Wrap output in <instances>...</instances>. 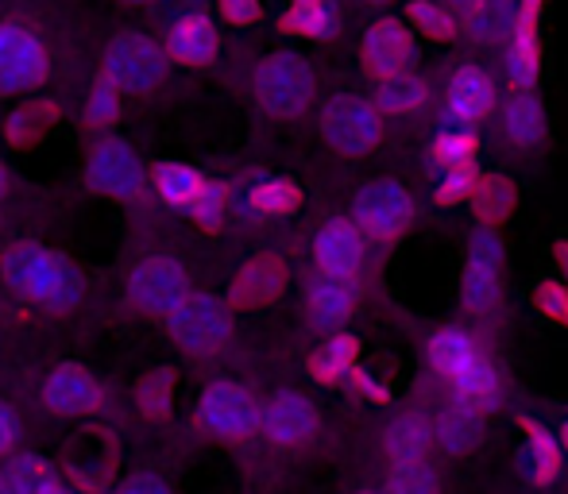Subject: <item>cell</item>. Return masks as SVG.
<instances>
[{"instance_id":"obj_1","label":"cell","mask_w":568,"mask_h":494,"mask_svg":"<svg viewBox=\"0 0 568 494\" xmlns=\"http://www.w3.org/2000/svg\"><path fill=\"white\" fill-rule=\"evenodd\" d=\"M0 275L20 298L36 301V306L62 313L82 298V278L62 255L47 251L43 244H16L0 259Z\"/></svg>"},{"instance_id":"obj_2","label":"cell","mask_w":568,"mask_h":494,"mask_svg":"<svg viewBox=\"0 0 568 494\" xmlns=\"http://www.w3.org/2000/svg\"><path fill=\"white\" fill-rule=\"evenodd\" d=\"M255 101L267 116L275 121H298L310 113L317 93V74L298 51H271L267 59L255 66L252 78Z\"/></svg>"},{"instance_id":"obj_3","label":"cell","mask_w":568,"mask_h":494,"mask_svg":"<svg viewBox=\"0 0 568 494\" xmlns=\"http://www.w3.org/2000/svg\"><path fill=\"white\" fill-rule=\"evenodd\" d=\"M414 197L398 178H372L352 197V220L367 240L395 244L414 228Z\"/></svg>"},{"instance_id":"obj_4","label":"cell","mask_w":568,"mask_h":494,"mask_svg":"<svg viewBox=\"0 0 568 494\" xmlns=\"http://www.w3.org/2000/svg\"><path fill=\"white\" fill-rule=\"evenodd\" d=\"M197 421L210 436L229 444H244L263 433V402L240 382H210L197 398Z\"/></svg>"},{"instance_id":"obj_5","label":"cell","mask_w":568,"mask_h":494,"mask_svg":"<svg viewBox=\"0 0 568 494\" xmlns=\"http://www.w3.org/2000/svg\"><path fill=\"white\" fill-rule=\"evenodd\" d=\"M503 301V236L476 228L468 236V259L460 275V306L471 317H491Z\"/></svg>"},{"instance_id":"obj_6","label":"cell","mask_w":568,"mask_h":494,"mask_svg":"<svg viewBox=\"0 0 568 494\" xmlns=\"http://www.w3.org/2000/svg\"><path fill=\"white\" fill-rule=\"evenodd\" d=\"M322 140L344 158H364L383 143V116L367 97H333L322 109Z\"/></svg>"},{"instance_id":"obj_7","label":"cell","mask_w":568,"mask_h":494,"mask_svg":"<svg viewBox=\"0 0 568 494\" xmlns=\"http://www.w3.org/2000/svg\"><path fill=\"white\" fill-rule=\"evenodd\" d=\"M359 62L372 74V82H390V78L418 74V39L414 28L398 16H379L364 28L359 39Z\"/></svg>"},{"instance_id":"obj_8","label":"cell","mask_w":568,"mask_h":494,"mask_svg":"<svg viewBox=\"0 0 568 494\" xmlns=\"http://www.w3.org/2000/svg\"><path fill=\"white\" fill-rule=\"evenodd\" d=\"M190 275L171 255H151L128 278V298L140 313L151 317H174L190 301Z\"/></svg>"},{"instance_id":"obj_9","label":"cell","mask_w":568,"mask_h":494,"mask_svg":"<svg viewBox=\"0 0 568 494\" xmlns=\"http://www.w3.org/2000/svg\"><path fill=\"white\" fill-rule=\"evenodd\" d=\"M166 329L190 356H217L232 340V313L213 294H190V301L174 317H166Z\"/></svg>"},{"instance_id":"obj_10","label":"cell","mask_w":568,"mask_h":494,"mask_svg":"<svg viewBox=\"0 0 568 494\" xmlns=\"http://www.w3.org/2000/svg\"><path fill=\"white\" fill-rule=\"evenodd\" d=\"M166 78V51L148 35H116L105 51V82L116 93H151Z\"/></svg>"},{"instance_id":"obj_11","label":"cell","mask_w":568,"mask_h":494,"mask_svg":"<svg viewBox=\"0 0 568 494\" xmlns=\"http://www.w3.org/2000/svg\"><path fill=\"white\" fill-rule=\"evenodd\" d=\"M499 113V82L476 62H460L445 85V121L456 127H476Z\"/></svg>"},{"instance_id":"obj_12","label":"cell","mask_w":568,"mask_h":494,"mask_svg":"<svg viewBox=\"0 0 568 494\" xmlns=\"http://www.w3.org/2000/svg\"><path fill=\"white\" fill-rule=\"evenodd\" d=\"M322 433V413L298 390H278L263 402V436L275 449H306L314 436Z\"/></svg>"},{"instance_id":"obj_13","label":"cell","mask_w":568,"mask_h":494,"mask_svg":"<svg viewBox=\"0 0 568 494\" xmlns=\"http://www.w3.org/2000/svg\"><path fill=\"white\" fill-rule=\"evenodd\" d=\"M47 51L23 23H0V93H28L43 85Z\"/></svg>"},{"instance_id":"obj_14","label":"cell","mask_w":568,"mask_h":494,"mask_svg":"<svg viewBox=\"0 0 568 494\" xmlns=\"http://www.w3.org/2000/svg\"><path fill=\"white\" fill-rule=\"evenodd\" d=\"M85 174H90V186L98 189V194L116 197V202H132V197L143 194L140 158H135L132 147H128L124 140H116V135H105V140L93 143Z\"/></svg>"},{"instance_id":"obj_15","label":"cell","mask_w":568,"mask_h":494,"mask_svg":"<svg viewBox=\"0 0 568 494\" xmlns=\"http://www.w3.org/2000/svg\"><path fill=\"white\" fill-rule=\"evenodd\" d=\"M314 263L322 270V278L352 282L367 263V236L356 228V220H344V217L325 220L314 236Z\"/></svg>"},{"instance_id":"obj_16","label":"cell","mask_w":568,"mask_h":494,"mask_svg":"<svg viewBox=\"0 0 568 494\" xmlns=\"http://www.w3.org/2000/svg\"><path fill=\"white\" fill-rule=\"evenodd\" d=\"M541 4H546V0H518V8H515V28H510V39H507V82L515 85V90H534V85H538Z\"/></svg>"},{"instance_id":"obj_17","label":"cell","mask_w":568,"mask_h":494,"mask_svg":"<svg viewBox=\"0 0 568 494\" xmlns=\"http://www.w3.org/2000/svg\"><path fill=\"white\" fill-rule=\"evenodd\" d=\"M499 135L507 147L534 155V151L546 147L549 140V116L546 105L534 90H515L499 109Z\"/></svg>"},{"instance_id":"obj_18","label":"cell","mask_w":568,"mask_h":494,"mask_svg":"<svg viewBox=\"0 0 568 494\" xmlns=\"http://www.w3.org/2000/svg\"><path fill=\"white\" fill-rule=\"evenodd\" d=\"M43 402L47 410L62 413V418H85V413H98L105 394H101V382L93 379L85 368H74V363H62L47 374L43 382Z\"/></svg>"},{"instance_id":"obj_19","label":"cell","mask_w":568,"mask_h":494,"mask_svg":"<svg viewBox=\"0 0 568 494\" xmlns=\"http://www.w3.org/2000/svg\"><path fill=\"white\" fill-rule=\"evenodd\" d=\"M518 429L526 433L523 449H518V475H523L530 487H549V483L561 475V460H565V449H561V436L549 433L541 421L526 418L518 413Z\"/></svg>"},{"instance_id":"obj_20","label":"cell","mask_w":568,"mask_h":494,"mask_svg":"<svg viewBox=\"0 0 568 494\" xmlns=\"http://www.w3.org/2000/svg\"><path fill=\"white\" fill-rule=\"evenodd\" d=\"M437 449L434 436V421L422 410H403L387 421L383 429V456L395 467H410V464H426L429 452Z\"/></svg>"},{"instance_id":"obj_21","label":"cell","mask_w":568,"mask_h":494,"mask_svg":"<svg viewBox=\"0 0 568 494\" xmlns=\"http://www.w3.org/2000/svg\"><path fill=\"white\" fill-rule=\"evenodd\" d=\"M456 402H468L476 405L479 413L484 410H495L503 398V374L495 368V360L484 352V348H476V352L468 356V360L456 368V374L449 379Z\"/></svg>"},{"instance_id":"obj_22","label":"cell","mask_w":568,"mask_h":494,"mask_svg":"<svg viewBox=\"0 0 568 494\" xmlns=\"http://www.w3.org/2000/svg\"><path fill=\"white\" fill-rule=\"evenodd\" d=\"M217 28H213L210 16L202 12H190L182 20L171 23L166 31V54L174 62H186V66H205V62L217 54Z\"/></svg>"},{"instance_id":"obj_23","label":"cell","mask_w":568,"mask_h":494,"mask_svg":"<svg viewBox=\"0 0 568 494\" xmlns=\"http://www.w3.org/2000/svg\"><path fill=\"white\" fill-rule=\"evenodd\" d=\"M434 436L445 456H468V452L479 449V441H484V413L468 402L445 405L434 418Z\"/></svg>"},{"instance_id":"obj_24","label":"cell","mask_w":568,"mask_h":494,"mask_svg":"<svg viewBox=\"0 0 568 494\" xmlns=\"http://www.w3.org/2000/svg\"><path fill=\"white\" fill-rule=\"evenodd\" d=\"M356 286L337 282V278H317L306 290V313L310 325L317 329H341L352 313H356Z\"/></svg>"},{"instance_id":"obj_25","label":"cell","mask_w":568,"mask_h":494,"mask_svg":"<svg viewBox=\"0 0 568 494\" xmlns=\"http://www.w3.org/2000/svg\"><path fill=\"white\" fill-rule=\"evenodd\" d=\"M471 213H476L479 228H495L499 233L518 209V186L503 174H479L476 194H471Z\"/></svg>"},{"instance_id":"obj_26","label":"cell","mask_w":568,"mask_h":494,"mask_svg":"<svg viewBox=\"0 0 568 494\" xmlns=\"http://www.w3.org/2000/svg\"><path fill=\"white\" fill-rule=\"evenodd\" d=\"M278 28L302 39H333L341 31V8L333 0H291Z\"/></svg>"},{"instance_id":"obj_27","label":"cell","mask_w":568,"mask_h":494,"mask_svg":"<svg viewBox=\"0 0 568 494\" xmlns=\"http://www.w3.org/2000/svg\"><path fill=\"white\" fill-rule=\"evenodd\" d=\"M429 82L422 74H403L390 78V82H375L372 105L379 109V116H418L429 105Z\"/></svg>"},{"instance_id":"obj_28","label":"cell","mask_w":568,"mask_h":494,"mask_svg":"<svg viewBox=\"0 0 568 494\" xmlns=\"http://www.w3.org/2000/svg\"><path fill=\"white\" fill-rule=\"evenodd\" d=\"M476 348H479V340L471 337L468 329H460V325H442V329H434L426 340V363L437 379L449 382L456 368H460Z\"/></svg>"},{"instance_id":"obj_29","label":"cell","mask_w":568,"mask_h":494,"mask_svg":"<svg viewBox=\"0 0 568 494\" xmlns=\"http://www.w3.org/2000/svg\"><path fill=\"white\" fill-rule=\"evenodd\" d=\"M359 368V340L352 332H337L329 337L314 356H310V374L325 387H341L348 382V374Z\"/></svg>"},{"instance_id":"obj_30","label":"cell","mask_w":568,"mask_h":494,"mask_svg":"<svg viewBox=\"0 0 568 494\" xmlns=\"http://www.w3.org/2000/svg\"><path fill=\"white\" fill-rule=\"evenodd\" d=\"M476 155H479V132L476 127L449 124L429 140V163H434L442 174L468 171V166H476Z\"/></svg>"},{"instance_id":"obj_31","label":"cell","mask_w":568,"mask_h":494,"mask_svg":"<svg viewBox=\"0 0 568 494\" xmlns=\"http://www.w3.org/2000/svg\"><path fill=\"white\" fill-rule=\"evenodd\" d=\"M406 23L434 43H453L460 35V20L445 8V0H406Z\"/></svg>"},{"instance_id":"obj_32","label":"cell","mask_w":568,"mask_h":494,"mask_svg":"<svg viewBox=\"0 0 568 494\" xmlns=\"http://www.w3.org/2000/svg\"><path fill=\"white\" fill-rule=\"evenodd\" d=\"M54 467L39 456H16L0 467V494H47L54 480Z\"/></svg>"},{"instance_id":"obj_33","label":"cell","mask_w":568,"mask_h":494,"mask_svg":"<svg viewBox=\"0 0 568 494\" xmlns=\"http://www.w3.org/2000/svg\"><path fill=\"white\" fill-rule=\"evenodd\" d=\"M155 189L166 205H174V209H190V205L197 202V194L205 189V178L194 171V166L159 163L155 166Z\"/></svg>"},{"instance_id":"obj_34","label":"cell","mask_w":568,"mask_h":494,"mask_svg":"<svg viewBox=\"0 0 568 494\" xmlns=\"http://www.w3.org/2000/svg\"><path fill=\"white\" fill-rule=\"evenodd\" d=\"M283 278H286V270H283V263H278V259L252 263V267H247L244 275H240V282H236V301H240V306H255V301L275 298V294L283 290Z\"/></svg>"},{"instance_id":"obj_35","label":"cell","mask_w":568,"mask_h":494,"mask_svg":"<svg viewBox=\"0 0 568 494\" xmlns=\"http://www.w3.org/2000/svg\"><path fill=\"white\" fill-rule=\"evenodd\" d=\"M515 8L518 0H491L476 20L464 23V35L471 43H503V39H510V28H515Z\"/></svg>"},{"instance_id":"obj_36","label":"cell","mask_w":568,"mask_h":494,"mask_svg":"<svg viewBox=\"0 0 568 494\" xmlns=\"http://www.w3.org/2000/svg\"><path fill=\"white\" fill-rule=\"evenodd\" d=\"M247 202H252V209L263 213V217H286V213H294L302 205V189L286 178H263L252 186Z\"/></svg>"},{"instance_id":"obj_37","label":"cell","mask_w":568,"mask_h":494,"mask_svg":"<svg viewBox=\"0 0 568 494\" xmlns=\"http://www.w3.org/2000/svg\"><path fill=\"white\" fill-rule=\"evenodd\" d=\"M530 306L538 309L546 321L565 325L568 329V282L565 278H541V282H534Z\"/></svg>"},{"instance_id":"obj_38","label":"cell","mask_w":568,"mask_h":494,"mask_svg":"<svg viewBox=\"0 0 568 494\" xmlns=\"http://www.w3.org/2000/svg\"><path fill=\"white\" fill-rule=\"evenodd\" d=\"M387 494H442V475L429 464L395 467L387 480Z\"/></svg>"},{"instance_id":"obj_39","label":"cell","mask_w":568,"mask_h":494,"mask_svg":"<svg viewBox=\"0 0 568 494\" xmlns=\"http://www.w3.org/2000/svg\"><path fill=\"white\" fill-rule=\"evenodd\" d=\"M476 182H479V171H476V166H468V171H449V174H442V178H437V186H434V202H437V205H445V209L471 202V194H476Z\"/></svg>"},{"instance_id":"obj_40","label":"cell","mask_w":568,"mask_h":494,"mask_svg":"<svg viewBox=\"0 0 568 494\" xmlns=\"http://www.w3.org/2000/svg\"><path fill=\"white\" fill-rule=\"evenodd\" d=\"M225 202H229V189L221 186V182H205L197 202L190 205V217H194L202 228H210V233H217L221 220H225Z\"/></svg>"},{"instance_id":"obj_41","label":"cell","mask_w":568,"mask_h":494,"mask_svg":"<svg viewBox=\"0 0 568 494\" xmlns=\"http://www.w3.org/2000/svg\"><path fill=\"white\" fill-rule=\"evenodd\" d=\"M348 387H352V394H359L364 402H390V390H387V382L379 379L375 371H367V368H356L348 374Z\"/></svg>"},{"instance_id":"obj_42","label":"cell","mask_w":568,"mask_h":494,"mask_svg":"<svg viewBox=\"0 0 568 494\" xmlns=\"http://www.w3.org/2000/svg\"><path fill=\"white\" fill-rule=\"evenodd\" d=\"M85 116H90L93 124H109L116 116V90L109 82L98 85V93H93L90 109H85Z\"/></svg>"},{"instance_id":"obj_43","label":"cell","mask_w":568,"mask_h":494,"mask_svg":"<svg viewBox=\"0 0 568 494\" xmlns=\"http://www.w3.org/2000/svg\"><path fill=\"white\" fill-rule=\"evenodd\" d=\"M221 8H225V20L240 23V28L260 20V0H221Z\"/></svg>"},{"instance_id":"obj_44","label":"cell","mask_w":568,"mask_h":494,"mask_svg":"<svg viewBox=\"0 0 568 494\" xmlns=\"http://www.w3.org/2000/svg\"><path fill=\"white\" fill-rule=\"evenodd\" d=\"M16 441H20V418L12 413V405L0 402V456H8Z\"/></svg>"},{"instance_id":"obj_45","label":"cell","mask_w":568,"mask_h":494,"mask_svg":"<svg viewBox=\"0 0 568 494\" xmlns=\"http://www.w3.org/2000/svg\"><path fill=\"white\" fill-rule=\"evenodd\" d=\"M116 494H171L163 480H155V475H132V480L120 483Z\"/></svg>"},{"instance_id":"obj_46","label":"cell","mask_w":568,"mask_h":494,"mask_svg":"<svg viewBox=\"0 0 568 494\" xmlns=\"http://www.w3.org/2000/svg\"><path fill=\"white\" fill-rule=\"evenodd\" d=\"M487 4H491V0H445V8H449L456 20H460V28H464V23L476 20V16L484 12Z\"/></svg>"},{"instance_id":"obj_47","label":"cell","mask_w":568,"mask_h":494,"mask_svg":"<svg viewBox=\"0 0 568 494\" xmlns=\"http://www.w3.org/2000/svg\"><path fill=\"white\" fill-rule=\"evenodd\" d=\"M554 263H557V270H561V278L568 282V240L554 244Z\"/></svg>"},{"instance_id":"obj_48","label":"cell","mask_w":568,"mask_h":494,"mask_svg":"<svg viewBox=\"0 0 568 494\" xmlns=\"http://www.w3.org/2000/svg\"><path fill=\"white\" fill-rule=\"evenodd\" d=\"M4 194H8V171H4V163H0V202H4Z\"/></svg>"},{"instance_id":"obj_49","label":"cell","mask_w":568,"mask_h":494,"mask_svg":"<svg viewBox=\"0 0 568 494\" xmlns=\"http://www.w3.org/2000/svg\"><path fill=\"white\" fill-rule=\"evenodd\" d=\"M557 436H561V449H565V456H568V413H565V425H561V433H557Z\"/></svg>"},{"instance_id":"obj_50","label":"cell","mask_w":568,"mask_h":494,"mask_svg":"<svg viewBox=\"0 0 568 494\" xmlns=\"http://www.w3.org/2000/svg\"><path fill=\"white\" fill-rule=\"evenodd\" d=\"M124 4H132V8H140V4H151V0H124Z\"/></svg>"},{"instance_id":"obj_51","label":"cell","mask_w":568,"mask_h":494,"mask_svg":"<svg viewBox=\"0 0 568 494\" xmlns=\"http://www.w3.org/2000/svg\"><path fill=\"white\" fill-rule=\"evenodd\" d=\"M364 4H390V0H364Z\"/></svg>"},{"instance_id":"obj_52","label":"cell","mask_w":568,"mask_h":494,"mask_svg":"<svg viewBox=\"0 0 568 494\" xmlns=\"http://www.w3.org/2000/svg\"><path fill=\"white\" fill-rule=\"evenodd\" d=\"M356 494H379V491H356ZM383 494H387V491H383Z\"/></svg>"}]
</instances>
